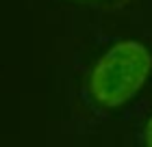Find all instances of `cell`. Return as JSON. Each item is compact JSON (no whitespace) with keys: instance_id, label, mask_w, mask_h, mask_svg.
I'll return each instance as SVG.
<instances>
[{"instance_id":"obj_1","label":"cell","mask_w":152,"mask_h":147,"mask_svg":"<svg viewBox=\"0 0 152 147\" xmlns=\"http://www.w3.org/2000/svg\"><path fill=\"white\" fill-rule=\"evenodd\" d=\"M152 76V50L139 39L111 43L85 72V100L100 113H111L139 95Z\"/></svg>"},{"instance_id":"obj_2","label":"cell","mask_w":152,"mask_h":147,"mask_svg":"<svg viewBox=\"0 0 152 147\" xmlns=\"http://www.w3.org/2000/svg\"><path fill=\"white\" fill-rule=\"evenodd\" d=\"M80 4H91V7H104V9H124V7L135 4L137 0H72Z\"/></svg>"},{"instance_id":"obj_3","label":"cell","mask_w":152,"mask_h":147,"mask_svg":"<svg viewBox=\"0 0 152 147\" xmlns=\"http://www.w3.org/2000/svg\"><path fill=\"white\" fill-rule=\"evenodd\" d=\"M143 147H152V115L143 125Z\"/></svg>"}]
</instances>
